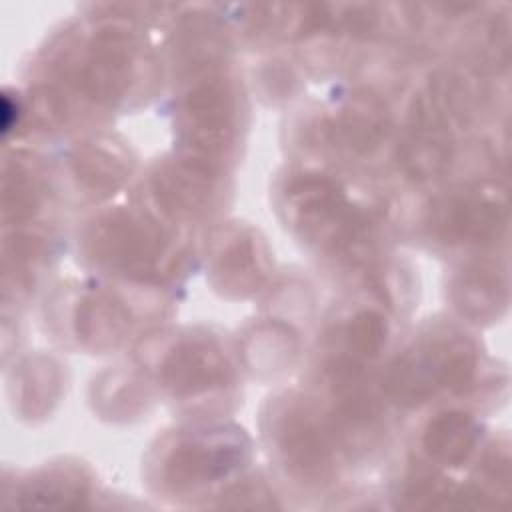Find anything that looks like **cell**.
Masks as SVG:
<instances>
[{
	"instance_id": "cell-6",
	"label": "cell",
	"mask_w": 512,
	"mask_h": 512,
	"mask_svg": "<svg viewBox=\"0 0 512 512\" xmlns=\"http://www.w3.org/2000/svg\"><path fill=\"white\" fill-rule=\"evenodd\" d=\"M142 366L172 400L190 406L214 402L234 384L226 346L202 328L160 334L146 344Z\"/></svg>"
},
{
	"instance_id": "cell-1",
	"label": "cell",
	"mask_w": 512,
	"mask_h": 512,
	"mask_svg": "<svg viewBox=\"0 0 512 512\" xmlns=\"http://www.w3.org/2000/svg\"><path fill=\"white\" fill-rule=\"evenodd\" d=\"M90 14L82 26L66 28L48 44L40 110L52 122L66 120L74 106L102 114L136 98L150 78V48L128 14Z\"/></svg>"
},
{
	"instance_id": "cell-24",
	"label": "cell",
	"mask_w": 512,
	"mask_h": 512,
	"mask_svg": "<svg viewBox=\"0 0 512 512\" xmlns=\"http://www.w3.org/2000/svg\"><path fill=\"white\" fill-rule=\"evenodd\" d=\"M142 384L144 382L130 372L104 374L98 382H94V402H98V408H102L106 414H112V418H130L146 408V402L150 400L146 386Z\"/></svg>"
},
{
	"instance_id": "cell-4",
	"label": "cell",
	"mask_w": 512,
	"mask_h": 512,
	"mask_svg": "<svg viewBox=\"0 0 512 512\" xmlns=\"http://www.w3.org/2000/svg\"><path fill=\"white\" fill-rule=\"evenodd\" d=\"M174 240L144 208H112L86 222L78 244L92 266L150 284L166 280L178 268L182 254Z\"/></svg>"
},
{
	"instance_id": "cell-11",
	"label": "cell",
	"mask_w": 512,
	"mask_h": 512,
	"mask_svg": "<svg viewBox=\"0 0 512 512\" xmlns=\"http://www.w3.org/2000/svg\"><path fill=\"white\" fill-rule=\"evenodd\" d=\"M392 128L386 102L370 90H352L332 100L312 134L334 154L366 158L382 148Z\"/></svg>"
},
{
	"instance_id": "cell-9",
	"label": "cell",
	"mask_w": 512,
	"mask_h": 512,
	"mask_svg": "<svg viewBox=\"0 0 512 512\" xmlns=\"http://www.w3.org/2000/svg\"><path fill=\"white\" fill-rule=\"evenodd\" d=\"M508 230L506 192L496 182H474L436 196L426 212L430 242L446 250H484Z\"/></svg>"
},
{
	"instance_id": "cell-2",
	"label": "cell",
	"mask_w": 512,
	"mask_h": 512,
	"mask_svg": "<svg viewBox=\"0 0 512 512\" xmlns=\"http://www.w3.org/2000/svg\"><path fill=\"white\" fill-rule=\"evenodd\" d=\"M276 206L286 226L320 256L346 264L368 262L372 218L330 174L288 172L276 186Z\"/></svg>"
},
{
	"instance_id": "cell-23",
	"label": "cell",
	"mask_w": 512,
	"mask_h": 512,
	"mask_svg": "<svg viewBox=\"0 0 512 512\" xmlns=\"http://www.w3.org/2000/svg\"><path fill=\"white\" fill-rule=\"evenodd\" d=\"M50 256V242L40 232L16 230L14 240L4 242V286L24 290Z\"/></svg>"
},
{
	"instance_id": "cell-7",
	"label": "cell",
	"mask_w": 512,
	"mask_h": 512,
	"mask_svg": "<svg viewBox=\"0 0 512 512\" xmlns=\"http://www.w3.org/2000/svg\"><path fill=\"white\" fill-rule=\"evenodd\" d=\"M264 436L282 468L300 484L324 488L338 476L336 438L320 410L298 394L270 400L264 418Z\"/></svg>"
},
{
	"instance_id": "cell-8",
	"label": "cell",
	"mask_w": 512,
	"mask_h": 512,
	"mask_svg": "<svg viewBox=\"0 0 512 512\" xmlns=\"http://www.w3.org/2000/svg\"><path fill=\"white\" fill-rule=\"evenodd\" d=\"M248 450L244 430L224 424L194 426L162 438L150 468L158 486L182 494L230 476L246 462Z\"/></svg>"
},
{
	"instance_id": "cell-21",
	"label": "cell",
	"mask_w": 512,
	"mask_h": 512,
	"mask_svg": "<svg viewBox=\"0 0 512 512\" xmlns=\"http://www.w3.org/2000/svg\"><path fill=\"white\" fill-rule=\"evenodd\" d=\"M90 488L86 472L76 464H56L38 470L22 484L20 496L30 506H76Z\"/></svg>"
},
{
	"instance_id": "cell-20",
	"label": "cell",
	"mask_w": 512,
	"mask_h": 512,
	"mask_svg": "<svg viewBox=\"0 0 512 512\" xmlns=\"http://www.w3.org/2000/svg\"><path fill=\"white\" fill-rule=\"evenodd\" d=\"M48 182L38 162L24 154H14L4 166V222L26 224L44 206Z\"/></svg>"
},
{
	"instance_id": "cell-18",
	"label": "cell",
	"mask_w": 512,
	"mask_h": 512,
	"mask_svg": "<svg viewBox=\"0 0 512 512\" xmlns=\"http://www.w3.org/2000/svg\"><path fill=\"white\" fill-rule=\"evenodd\" d=\"M390 338L386 316L372 306H356L344 312L326 334L328 358L354 362L366 368V362L380 358Z\"/></svg>"
},
{
	"instance_id": "cell-17",
	"label": "cell",
	"mask_w": 512,
	"mask_h": 512,
	"mask_svg": "<svg viewBox=\"0 0 512 512\" xmlns=\"http://www.w3.org/2000/svg\"><path fill=\"white\" fill-rule=\"evenodd\" d=\"M482 442L480 422L460 410L446 408L430 416L422 428L420 444L434 466L460 468L468 464Z\"/></svg>"
},
{
	"instance_id": "cell-22",
	"label": "cell",
	"mask_w": 512,
	"mask_h": 512,
	"mask_svg": "<svg viewBox=\"0 0 512 512\" xmlns=\"http://www.w3.org/2000/svg\"><path fill=\"white\" fill-rule=\"evenodd\" d=\"M246 346L244 356L248 358V364L252 370H280L284 364L290 366L298 352V336L296 332L278 322L268 320L252 328L250 334H246Z\"/></svg>"
},
{
	"instance_id": "cell-5",
	"label": "cell",
	"mask_w": 512,
	"mask_h": 512,
	"mask_svg": "<svg viewBox=\"0 0 512 512\" xmlns=\"http://www.w3.org/2000/svg\"><path fill=\"white\" fill-rule=\"evenodd\" d=\"M478 368V342L454 324L434 322L390 362L384 390L396 404L414 408L472 386Z\"/></svg>"
},
{
	"instance_id": "cell-25",
	"label": "cell",
	"mask_w": 512,
	"mask_h": 512,
	"mask_svg": "<svg viewBox=\"0 0 512 512\" xmlns=\"http://www.w3.org/2000/svg\"><path fill=\"white\" fill-rule=\"evenodd\" d=\"M482 474L486 480L494 482L500 486L504 492L510 486V452H508V442L504 440L502 444L488 446V450L482 454Z\"/></svg>"
},
{
	"instance_id": "cell-3",
	"label": "cell",
	"mask_w": 512,
	"mask_h": 512,
	"mask_svg": "<svg viewBox=\"0 0 512 512\" xmlns=\"http://www.w3.org/2000/svg\"><path fill=\"white\" fill-rule=\"evenodd\" d=\"M174 100L178 154L226 172L246 132V98L226 60L186 70Z\"/></svg>"
},
{
	"instance_id": "cell-12",
	"label": "cell",
	"mask_w": 512,
	"mask_h": 512,
	"mask_svg": "<svg viewBox=\"0 0 512 512\" xmlns=\"http://www.w3.org/2000/svg\"><path fill=\"white\" fill-rule=\"evenodd\" d=\"M456 124L446 110L422 88L412 96L398 144L402 170L420 182L440 178L456 154Z\"/></svg>"
},
{
	"instance_id": "cell-10",
	"label": "cell",
	"mask_w": 512,
	"mask_h": 512,
	"mask_svg": "<svg viewBox=\"0 0 512 512\" xmlns=\"http://www.w3.org/2000/svg\"><path fill=\"white\" fill-rule=\"evenodd\" d=\"M224 172L176 154L150 170L144 192L156 212L172 224H192L214 214L224 194Z\"/></svg>"
},
{
	"instance_id": "cell-16",
	"label": "cell",
	"mask_w": 512,
	"mask_h": 512,
	"mask_svg": "<svg viewBox=\"0 0 512 512\" xmlns=\"http://www.w3.org/2000/svg\"><path fill=\"white\" fill-rule=\"evenodd\" d=\"M450 300L462 318L476 324L498 320L508 308V274L496 260H472L450 282Z\"/></svg>"
},
{
	"instance_id": "cell-14",
	"label": "cell",
	"mask_w": 512,
	"mask_h": 512,
	"mask_svg": "<svg viewBox=\"0 0 512 512\" xmlns=\"http://www.w3.org/2000/svg\"><path fill=\"white\" fill-rule=\"evenodd\" d=\"M136 168L130 146L116 136H92L72 146L64 160V176L72 192L86 202H98L114 194Z\"/></svg>"
},
{
	"instance_id": "cell-15",
	"label": "cell",
	"mask_w": 512,
	"mask_h": 512,
	"mask_svg": "<svg viewBox=\"0 0 512 512\" xmlns=\"http://www.w3.org/2000/svg\"><path fill=\"white\" fill-rule=\"evenodd\" d=\"M72 338L84 350L102 354L126 342L134 328V310L106 288L86 286L72 296L68 312Z\"/></svg>"
},
{
	"instance_id": "cell-13",
	"label": "cell",
	"mask_w": 512,
	"mask_h": 512,
	"mask_svg": "<svg viewBox=\"0 0 512 512\" xmlns=\"http://www.w3.org/2000/svg\"><path fill=\"white\" fill-rule=\"evenodd\" d=\"M270 274V250L258 230L234 222L224 226L208 252V278L228 298L256 294Z\"/></svg>"
},
{
	"instance_id": "cell-19",
	"label": "cell",
	"mask_w": 512,
	"mask_h": 512,
	"mask_svg": "<svg viewBox=\"0 0 512 512\" xmlns=\"http://www.w3.org/2000/svg\"><path fill=\"white\" fill-rule=\"evenodd\" d=\"M62 368L46 354H34L20 362L14 374V404L30 420L52 412L62 394Z\"/></svg>"
}]
</instances>
